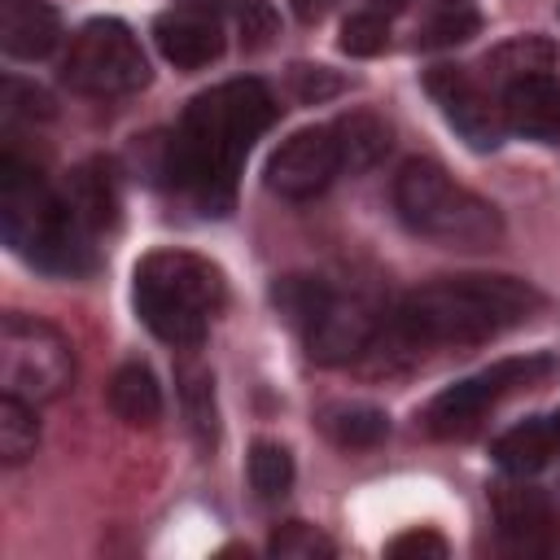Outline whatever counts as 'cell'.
<instances>
[{
    "mask_svg": "<svg viewBox=\"0 0 560 560\" xmlns=\"http://www.w3.org/2000/svg\"><path fill=\"white\" fill-rule=\"evenodd\" d=\"M280 105L258 79H228L210 92H201L188 109L184 122L171 140V162L166 175L197 192V201L210 214H223L232 201V184L241 171V158L249 144L276 122Z\"/></svg>",
    "mask_w": 560,
    "mask_h": 560,
    "instance_id": "cell-1",
    "label": "cell"
},
{
    "mask_svg": "<svg viewBox=\"0 0 560 560\" xmlns=\"http://www.w3.org/2000/svg\"><path fill=\"white\" fill-rule=\"evenodd\" d=\"M542 306L538 289L516 276H446L402 298L394 332L407 346H477Z\"/></svg>",
    "mask_w": 560,
    "mask_h": 560,
    "instance_id": "cell-2",
    "label": "cell"
},
{
    "mask_svg": "<svg viewBox=\"0 0 560 560\" xmlns=\"http://www.w3.org/2000/svg\"><path fill=\"white\" fill-rule=\"evenodd\" d=\"M0 232L13 254L44 271L83 276L92 267V228H83L70 201L13 153L0 162Z\"/></svg>",
    "mask_w": 560,
    "mask_h": 560,
    "instance_id": "cell-3",
    "label": "cell"
},
{
    "mask_svg": "<svg viewBox=\"0 0 560 560\" xmlns=\"http://www.w3.org/2000/svg\"><path fill=\"white\" fill-rule=\"evenodd\" d=\"M223 306V276L188 249L144 254L136 267V311L166 346H201L206 319Z\"/></svg>",
    "mask_w": 560,
    "mask_h": 560,
    "instance_id": "cell-4",
    "label": "cell"
},
{
    "mask_svg": "<svg viewBox=\"0 0 560 560\" xmlns=\"http://www.w3.org/2000/svg\"><path fill=\"white\" fill-rule=\"evenodd\" d=\"M394 210L411 232H420V236H429L446 249H490L503 236L499 210L486 197L459 188L429 158H411V162L398 166Z\"/></svg>",
    "mask_w": 560,
    "mask_h": 560,
    "instance_id": "cell-5",
    "label": "cell"
},
{
    "mask_svg": "<svg viewBox=\"0 0 560 560\" xmlns=\"http://www.w3.org/2000/svg\"><path fill=\"white\" fill-rule=\"evenodd\" d=\"M74 381V350L61 328L35 315H4L0 324V385L26 402H52Z\"/></svg>",
    "mask_w": 560,
    "mask_h": 560,
    "instance_id": "cell-6",
    "label": "cell"
},
{
    "mask_svg": "<svg viewBox=\"0 0 560 560\" xmlns=\"http://www.w3.org/2000/svg\"><path fill=\"white\" fill-rule=\"evenodd\" d=\"M61 79L83 96H127L149 83V61L140 39L118 18H96L70 39Z\"/></svg>",
    "mask_w": 560,
    "mask_h": 560,
    "instance_id": "cell-7",
    "label": "cell"
},
{
    "mask_svg": "<svg viewBox=\"0 0 560 560\" xmlns=\"http://www.w3.org/2000/svg\"><path fill=\"white\" fill-rule=\"evenodd\" d=\"M551 372V359L547 354H525V359H499L490 368H481L477 376L468 381H455L446 385L429 407H424V429L433 438H464L481 424V416L503 398L512 394L516 385H529L538 376Z\"/></svg>",
    "mask_w": 560,
    "mask_h": 560,
    "instance_id": "cell-8",
    "label": "cell"
},
{
    "mask_svg": "<svg viewBox=\"0 0 560 560\" xmlns=\"http://www.w3.org/2000/svg\"><path fill=\"white\" fill-rule=\"evenodd\" d=\"M429 96L438 101V109L446 114V122L472 144V149H499L503 144V105L459 66H433L424 74Z\"/></svg>",
    "mask_w": 560,
    "mask_h": 560,
    "instance_id": "cell-9",
    "label": "cell"
},
{
    "mask_svg": "<svg viewBox=\"0 0 560 560\" xmlns=\"http://www.w3.org/2000/svg\"><path fill=\"white\" fill-rule=\"evenodd\" d=\"M337 171H341V149H337L332 127H302L271 153L267 188L289 201H306V197L324 192Z\"/></svg>",
    "mask_w": 560,
    "mask_h": 560,
    "instance_id": "cell-10",
    "label": "cell"
},
{
    "mask_svg": "<svg viewBox=\"0 0 560 560\" xmlns=\"http://www.w3.org/2000/svg\"><path fill=\"white\" fill-rule=\"evenodd\" d=\"M302 332H306V350H311L315 363L341 368V363L359 359L372 346V337H376V311L363 298L332 293Z\"/></svg>",
    "mask_w": 560,
    "mask_h": 560,
    "instance_id": "cell-11",
    "label": "cell"
},
{
    "mask_svg": "<svg viewBox=\"0 0 560 560\" xmlns=\"http://www.w3.org/2000/svg\"><path fill=\"white\" fill-rule=\"evenodd\" d=\"M490 508L499 521V534L508 538V547L516 551H556V512L547 503L542 490L534 486H494L490 490Z\"/></svg>",
    "mask_w": 560,
    "mask_h": 560,
    "instance_id": "cell-12",
    "label": "cell"
},
{
    "mask_svg": "<svg viewBox=\"0 0 560 560\" xmlns=\"http://www.w3.org/2000/svg\"><path fill=\"white\" fill-rule=\"evenodd\" d=\"M503 122L525 140H556L560 136V79L551 70L521 74L503 83Z\"/></svg>",
    "mask_w": 560,
    "mask_h": 560,
    "instance_id": "cell-13",
    "label": "cell"
},
{
    "mask_svg": "<svg viewBox=\"0 0 560 560\" xmlns=\"http://www.w3.org/2000/svg\"><path fill=\"white\" fill-rule=\"evenodd\" d=\"M153 39H158V52L179 66V70H201L210 61L223 57V31L210 13H197V9H175V13H162L153 22Z\"/></svg>",
    "mask_w": 560,
    "mask_h": 560,
    "instance_id": "cell-14",
    "label": "cell"
},
{
    "mask_svg": "<svg viewBox=\"0 0 560 560\" xmlns=\"http://www.w3.org/2000/svg\"><path fill=\"white\" fill-rule=\"evenodd\" d=\"M61 18L48 0H0V48L18 61H39L57 48Z\"/></svg>",
    "mask_w": 560,
    "mask_h": 560,
    "instance_id": "cell-15",
    "label": "cell"
},
{
    "mask_svg": "<svg viewBox=\"0 0 560 560\" xmlns=\"http://www.w3.org/2000/svg\"><path fill=\"white\" fill-rule=\"evenodd\" d=\"M551 455H560V438H556V424H551V420L512 424V429L499 433V442H494V459H499V468L512 472V477H529V472L547 468Z\"/></svg>",
    "mask_w": 560,
    "mask_h": 560,
    "instance_id": "cell-16",
    "label": "cell"
},
{
    "mask_svg": "<svg viewBox=\"0 0 560 560\" xmlns=\"http://www.w3.org/2000/svg\"><path fill=\"white\" fill-rule=\"evenodd\" d=\"M105 398H109V411L122 424H153L162 416V389H158V376L144 363H122L109 376Z\"/></svg>",
    "mask_w": 560,
    "mask_h": 560,
    "instance_id": "cell-17",
    "label": "cell"
},
{
    "mask_svg": "<svg viewBox=\"0 0 560 560\" xmlns=\"http://www.w3.org/2000/svg\"><path fill=\"white\" fill-rule=\"evenodd\" d=\"M61 197L70 201V210L79 214V223L92 228V232H96V228H109L114 214H118V188H114V179H109V171H105L101 162L79 166V171L70 175V184H66Z\"/></svg>",
    "mask_w": 560,
    "mask_h": 560,
    "instance_id": "cell-18",
    "label": "cell"
},
{
    "mask_svg": "<svg viewBox=\"0 0 560 560\" xmlns=\"http://www.w3.org/2000/svg\"><path fill=\"white\" fill-rule=\"evenodd\" d=\"M332 136H337V149H341V171H368L389 149V127L368 109L341 114L332 122Z\"/></svg>",
    "mask_w": 560,
    "mask_h": 560,
    "instance_id": "cell-19",
    "label": "cell"
},
{
    "mask_svg": "<svg viewBox=\"0 0 560 560\" xmlns=\"http://www.w3.org/2000/svg\"><path fill=\"white\" fill-rule=\"evenodd\" d=\"M319 424L346 451H368V446L385 442V433H389V416L368 402H332V407H324Z\"/></svg>",
    "mask_w": 560,
    "mask_h": 560,
    "instance_id": "cell-20",
    "label": "cell"
},
{
    "mask_svg": "<svg viewBox=\"0 0 560 560\" xmlns=\"http://www.w3.org/2000/svg\"><path fill=\"white\" fill-rule=\"evenodd\" d=\"M556 44L542 39V35H516L508 44H499L490 57H486V74L494 83H512L521 74H538V70H551L556 66Z\"/></svg>",
    "mask_w": 560,
    "mask_h": 560,
    "instance_id": "cell-21",
    "label": "cell"
},
{
    "mask_svg": "<svg viewBox=\"0 0 560 560\" xmlns=\"http://www.w3.org/2000/svg\"><path fill=\"white\" fill-rule=\"evenodd\" d=\"M39 446V420H35V402L18 398V394H0V459L4 464H26Z\"/></svg>",
    "mask_w": 560,
    "mask_h": 560,
    "instance_id": "cell-22",
    "label": "cell"
},
{
    "mask_svg": "<svg viewBox=\"0 0 560 560\" xmlns=\"http://www.w3.org/2000/svg\"><path fill=\"white\" fill-rule=\"evenodd\" d=\"M332 298V289L324 284V280H311V276H284L276 289H271V302L280 306V315L289 319V324H298V328H306L315 315H319V306Z\"/></svg>",
    "mask_w": 560,
    "mask_h": 560,
    "instance_id": "cell-23",
    "label": "cell"
},
{
    "mask_svg": "<svg viewBox=\"0 0 560 560\" xmlns=\"http://www.w3.org/2000/svg\"><path fill=\"white\" fill-rule=\"evenodd\" d=\"M249 486L258 499H280L293 486V455L276 442H254L249 451Z\"/></svg>",
    "mask_w": 560,
    "mask_h": 560,
    "instance_id": "cell-24",
    "label": "cell"
},
{
    "mask_svg": "<svg viewBox=\"0 0 560 560\" xmlns=\"http://www.w3.org/2000/svg\"><path fill=\"white\" fill-rule=\"evenodd\" d=\"M267 551H271L276 560H328L337 547H332V538L319 534L315 525H306V521H284V525L267 538Z\"/></svg>",
    "mask_w": 560,
    "mask_h": 560,
    "instance_id": "cell-25",
    "label": "cell"
},
{
    "mask_svg": "<svg viewBox=\"0 0 560 560\" xmlns=\"http://www.w3.org/2000/svg\"><path fill=\"white\" fill-rule=\"evenodd\" d=\"M341 52H350V57H376V52H385V44H389V18L385 13H376V9H363V13H350L346 22H341Z\"/></svg>",
    "mask_w": 560,
    "mask_h": 560,
    "instance_id": "cell-26",
    "label": "cell"
},
{
    "mask_svg": "<svg viewBox=\"0 0 560 560\" xmlns=\"http://www.w3.org/2000/svg\"><path fill=\"white\" fill-rule=\"evenodd\" d=\"M477 26H481V18L472 13V9H464V4H451V9H442L424 31H420V48H451V44H464L468 35H477Z\"/></svg>",
    "mask_w": 560,
    "mask_h": 560,
    "instance_id": "cell-27",
    "label": "cell"
},
{
    "mask_svg": "<svg viewBox=\"0 0 560 560\" xmlns=\"http://www.w3.org/2000/svg\"><path fill=\"white\" fill-rule=\"evenodd\" d=\"M0 105H4V118H52V96L44 88L18 83V79H4Z\"/></svg>",
    "mask_w": 560,
    "mask_h": 560,
    "instance_id": "cell-28",
    "label": "cell"
},
{
    "mask_svg": "<svg viewBox=\"0 0 560 560\" xmlns=\"http://www.w3.org/2000/svg\"><path fill=\"white\" fill-rule=\"evenodd\" d=\"M289 88L302 105H315V101H328L341 92V79L328 70V66H293L289 70Z\"/></svg>",
    "mask_w": 560,
    "mask_h": 560,
    "instance_id": "cell-29",
    "label": "cell"
},
{
    "mask_svg": "<svg viewBox=\"0 0 560 560\" xmlns=\"http://www.w3.org/2000/svg\"><path fill=\"white\" fill-rule=\"evenodd\" d=\"M385 556H394V560H411V556H433V560H442V556H446V538L433 534V529H411V534H398V538L385 547Z\"/></svg>",
    "mask_w": 560,
    "mask_h": 560,
    "instance_id": "cell-30",
    "label": "cell"
},
{
    "mask_svg": "<svg viewBox=\"0 0 560 560\" xmlns=\"http://www.w3.org/2000/svg\"><path fill=\"white\" fill-rule=\"evenodd\" d=\"M184 398H188V407H192V424H197L201 442H210V438H214V398H210V376H192V381L184 385Z\"/></svg>",
    "mask_w": 560,
    "mask_h": 560,
    "instance_id": "cell-31",
    "label": "cell"
},
{
    "mask_svg": "<svg viewBox=\"0 0 560 560\" xmlns=\"http://www.w3.org/2000/svg\"><path fill=\"white\" fill-rule=\"evenodd\" d=\"M328 4H332V0H293V13H298L302 22H315L319 13H328Z\"/></svg>",
    "mask_w": 560,
    "mask_h": 560,
    "instance_id": "cell-32",
    "label": "cell"
},
{
    "mask_svg": "<svg viewBox=\"0 0 560 560\" xmlns=\"http://www.w3.org/2000/svg\"><path fill=\"white\" fill-rule=\"evenodd\" d=\"M179 4H184V9H197V13H210V18L228 9V0H179Z\"/></svg>",
    "mask_w": 560,
    "mask_h": 560,
    "instance_id": "cell-33",
    "label": "cell"
},
{
    "mask_svg": "<svg viewBox=\"0 0 560 560\" xmlns=\"http://www.w3.org/2000/svg\"><path fill=\"white\" fill-rule=\"evenodd\" d=\"M372 9H376V13H385V18H394V13H402V9H407V0H372Z\"/></svg>",
    "mask_w": 560,
    "mask_h": 560,
    "instance_id": "cell-34",
    "label": "cell"
},
{
    "mask_svg": "<svg viewBox=\"0 0 560 560\" xmlns=\"http://www.w3.org/2000/svg\"><path fill=\"white\" fill-rule=\"evenodd\" d=\"M551 424H556V438H560V416H556V420H551Z\"/></svg>",
    "mask_w": 560,
    "mask_h": 560,
    "instance_id": "cell-35",
    "label": "cell"
}]
</instances>
